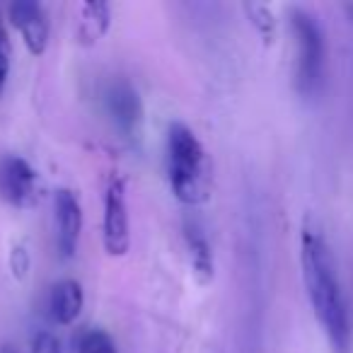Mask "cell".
Listing matches in <instances>:
<instances>
[{"instance_id":"7","label":"cell","mask_w":353,"mask_h":353,"mask_svg":"<svg viewBox=\"0 0 353 353\" xmlns=\"http://www.w3.org/2000/svg\"><path fill=\"white\" fill-rule=\"evenodd\" d=\"M56 213V247L61 259H70L78 250L80 232H83V206L80 199L70 189H56L54 194Z\"/></svg>"},{"instance_id":"14","label":"cell","mask_w":353,"mask_h":353,"mask_svg":"<svg viewBox=\"0 0 353 353\" xmlns=\"http://www.w3.org/2000/svg\"><path fill=\"white\" fill-rule=\"evenodd\" d=\"M8 264H10V271H12V276H15L17 281H25L27 274H30V266H32L27 245H22V242L12 245L10 256H8Z\"/></svg>"},{"instance_id":"17","label":"cell","mask_w":353,"mask_h":353,"mask_svg":"<svg viewBox=\"0 0 353 353\" xmlns=\"http://www.w3.org/2000/svg\"><path fill=\"white\" fill-rule=\"evenodd\" d=\"M343 10H346L348 22H351V27H353V3H348V6H343Z\"/></svg>"},{"instance_id":"9","label":"cell","mask_w":353,"mask_h":353,"mask_svg":"<svg viewBox=\"0 0 353 353\" xmlns=\"http://www.w3.org/2000/svg\"><path fill=\"white\" fill-rule=\"evenodd\" d=\"M85 305V293L83 285L73 279H63L59 283H54L49 293V314L56 324L68 327L80 317Z\"/></svg>"},{"instance_id":"5","label":"cell","mask_w":353,"mask_h":353,"mask_svg":"<svg viewBox=\"0 0 353 353\" xmlns=\"http://www.w3.org/2000/svg\"><path fill=\"white\" fill-rule=\"evenodd\" d=\"M0 199L12 208H34L41 201L39 172L25 157H0Z\"/></svg>"},{"instance_id":"3","label":"cell","mask_w":353,"mask_h":353,"mask_svg":"<svg viewBox=\"0 0 353 353\" xmlns=\"http://www.w3.org/2000/svg\"><path fill=\"white\" fill-rule=\"evenodd\" d=\"M288 22L295 46V92L312 102L324 92V83H327V37L317 17L305 8H290Z\"/></svg>"},{"instance_id":"2","label":"cell","mask_w":353,"mask_h":353,"mask_svg":"<svg viewBox=\"0 0 353 353\" xmlns=\"http://www.w3.org/2000/svg\"><path fill=\"white\" fill-rule=\"evenodd\" d=\"M167 174L176 201L199 206L211 194V165L196 133L182 121L167 131Z\"/></svg>"},{"instance_id":"18","label":"cell","mask_w":353,"mask_h":353,"mask_svg":"<svg viewBox=\"0 0 353 353\" xmlns=\"http://www.w3.org/2000/svg\"><path fill=\"white\" fill-rule=\"evenodd\" d=\"M0 353H17L12 346H0Z\"/></svg>"},{"instance_id":"10","label":"cell","mask_w":353,"mask_h":353,"mask_svg":"<svg viewBox=\"0 0 353 353\" xmlns=\"http://www.w3.org/2000/svg\"><path fill=\"white\" fill-rule=\"evenodd\" d=\"M112 27V8L104 0H88L78 8V25L75 34L83 46H92L102 39Z\"/></svg>"},{"instance_id":"6","label":"cell","mask_w":353,"mask_h":353,"mask_svg":"<svg viewBox=\"0 0 353 353\" xmlns=\"http://www.w3.org/2000/svg\"><path fill=\"white\" fill-rule=\"evenodd\" d=\"M109 121L126 141H138L143 128V102L138 90L126 80H112L102 92Z\"/></svg>"},{"instance_id":"11","label":"cell","mask_w":353,"mask_h":353,"mask_svg":"<svg viewBox=\"0 0 353 353\" xmlns=\"http://www.w3.org/2000/svg\"><path fill=\"white\" fill-rule=\"evenodd\" d=\"M184 237H187L194 279H196L199 285H208L213 281V276H216V261H213L211 242L206 240V235H203V230L196 223H189V221L184 225Z\"/></svg>"},{"instance_id":"8","label":"cell","mask_w":353,"mask_h":353,"mask_svg":"<svg viewBox=\"0 0 353 353\" xmlns=\"http://www.w3.org/2000/svg\"><path fill=\"white\" fill-rule=\"evenodd\" d=\"M8 17H10L12 27L20 32L27 51L32 56L44 54L49 46V20H46L44 8L34 0H17L8 8Z\"/></svg>"},{"instance_id":"13","label":"cell","mask_w":353,"mask_h":353,"mask_svg":"<svg viewBox=\"0 0 353 353\" xmlns=\"http://www.w3.org/2000/svg\"><path fill=\"white\" fill-rule=\"evenodd\" d=\"M78 353H119L114 339L104 329H88L78 339Z\"/></svg>"},{"instance_id":"12","label":"cell","mask_w":353,"mask_h":353,"mask_svg":"<svg viewBox=\"0 0 353 353\" xmlns=\"http://www.w3.org/2000/svg\"><path fill=\"white\" fill-rule=\"evenodd\" d=\"M242 10L247 12L252 27L259 32L261 41H264V44H274V39H276V15H274V10H271L269 6H264V3H245V6H242Z\"/></svg>"},{"instance_id":"4","label":"cell","mask_w":353,"mask_h":353,"mask_svg":"<svg viewBox=\"0 0 353 353\" xmlns=\"http://www.w3.org/2000/svg\"><path fill=\"white\" fill-rule=\"evenodd\" d=\"M102 242L109 256H126L131 247V225H128L126 184L119 174H112L104 192Z\"/></svg>"},{"instance_id":"16","label":"cell","mask_w":353,"mask_h":353,"mask_svg":"<svg viewBox=\"0 0 353 353\" xmlns=\"http://www.w3.org/2000/svg\"><path fill=\"white\" fill-rule=\"evenodd\" d=\"M32 353H61L59 339L49 332H37L32 336Z\"/></svg>"},{"instance_id":"15","label":"cell","mask_w":353,"mask_h":353,"mask_svg":"<svg viewBox=\"0 0 353 353\" xmlns=\"http://www.w3.org/2000/svg\"><path fill=\"white\" fill-rule=\"evenodd\" d=\"M8 75H10V39H8L6 22L0 17V97L6 92Z\"/></svg>"},{"instance_id":"1","label":"cell","mask_w":353,"mask_h":353,"mask_svg":"<svg viewBox=\"0 0 353 353\" xmlns=\"http://www.w3.org/2000/svg\"><path fill=\"white\" fill-rule=\"evenodd\" d=\"M300 269L314 319L334 353H353V322L343 295L334 252L322 225L305 218L300 228Z\"/></svg>"}]
</instances>
